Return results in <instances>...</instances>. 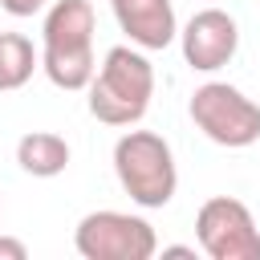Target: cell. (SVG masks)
Returning a JSON list of instances; mask_svg holds the SVG:
<instances>
[{
    "label": "cell",
    "instance_id": "obj_5",
    "mask_svg": "<svg viewBox=\"0 0 260 260\" xmlns=\"http://www.w3.org/2000/svg\"><path fill=\"white\" fill-rule=\"evenodd\" d=\"M73 248L85 260H150L158 252V236L142 215L130 211H89L73 228Z\"/></svg>",
    "mask_w": 260,
    "mask_h": 260
},
{
    "label": "cell",
    "instance_id": "obj_6",
    "mask_svg": "<svg viewBox=\"0 0 260 260\" xmlns=\"http://www.w3.org/2000/svg\"><path fill=\"white\" fill-rule=\"evenodd\" d=\"M195 240L211 260H260V228L248 203L211 195L195 215Z\"/></svg>",
    "mask_w": 260,
    "mask_h": 260
},
{
    "label": "cell",
    "instance_id": "obj_3",
    "mask_svg": "<svg viewBox=\"0 0 260 260\" xmlns=\"http://www.w3.org/2000/svg\"><path fill=\"white\" fill-rule=\"evenodd\" d=\"M114 175H118L122 191L146 211L167 207L179 191L175 150L154 130H126L114 142Z\"/></svg>",
    "mask_w": 260,
    "mask_h": 260
},
{
    "label": "cell",
    "instance_id": "obj_7",
    "mask_svg": "<svg viewBox=\"0 0 260 260\" xmlns=\"http://www.w3.org/2000/svg\"><path fill=\"white\" fill-rule=\"evenodd\" d=\"M179 45H183V61L195 73H215V69H223L236 57V49H240V24L223 8H199L183 24Z\"/></svg>",
    "mask_w": 260,
    "mask_h": 260
},
{
    "label": "cell",
    "instance_id": "obj_13",
    "mask_svg": "<svg viewBox=\"0 0 260 260\" xmlns=\"http://www.w3.org/2000/svg\"><path fill=\"white\" fill-rule=\"evenodd\" d=\"M162 256H195V248H187V244H171V248H162Z\"/></svg>",
    "mask_w": 260,
    "mask_h": 260
},
{
    "label": "cell",
    "instance_id": "obj_10",
    "mask_svg": "<svg viewBox=\"0 0 260 260\" xmlns=\"http://www.w3.org/2000/svg\"><path fill=\"white\" fill-rule=\"evenodd\" d=\"M32 69H41V53L24 32H0V93L28 85Z\"/></svg>",
    "mask_w": 260,
    "mask_h": 260
},
{
    "label": "cell",
    "instance_id": "obj_12",
    "mask_svg": "<svg viewBox=\"0 0 260 260\" xmlns=\"http://www.w3.org/2000/svg\"><path fill=\"white\" fill-rule=\"evenodd\" d=\"M0 260H28L24 240H16V236H0Z\"/></svg>",
    "mask_w": 260,
    "mask_h": 260
},
{
    "label": "cell",
    "instance_id": "obj_11",
    "mask_svg": "<svg viewBox=\"0 0 260 260\" xmlns=\"http://www.w3.org/2000/svg\"><path fill=\"white\" fill-rule=\"evenodd\" d=\"M53 0H0V8L8 16H37L41 8H49Z\"/></svg>",
    "mask_w": 260,
    "mask_h": 260
},
{
    "label": "cell",
    "instance_id": "obj_8",
    "mask_svg": "<svg viewBox=\"0 0 260 260\" xmlns=\"http://www.w3.org/2000/svg\"><path fill=\"white\" fill-rule=\"evenodd\" d=\"M110 12L118 20V28L130 37V45H138L146 53L167 49L179 37V20H175L171 0H110Z\"/></svg>",
    "mask_w": 260,
    "mask_h": 260
},
{
    "label": "cell",
    "instance_id": "obj_2",
    "mask_svg": "<svg viewBox=\"0 0 260 260\" xmlns=\"http://www.w3.org/2000/svg\"><path fill=\"white\" fill-rule=\"evenodd\" d=\"M85 93H89V114L102 126H138L154 98V65L146 49L114 45L102 57Z\"/></svg>",
    "mask_w": 260,
    "mask_h": 260
},
{
    "label": "cell",
    "instance_id": "obj_4",
    "mask_svg": "<svg viewBox=\"0 0 260 260\" xmlns=\"http://www.w3.org/2000/svg\"><path fill=\"white\" fill-rule=\"evenodd\" d=\"M187 114L203 130V138H211L215 146L244 150V146L260 142V106L240 85H228V81L195 85V93L187 102Z\"/></svg>",
    "mask_w": 260,
    "mask_h": 260
},
{
    "label": "cell",
    "instance_id": "obj_9",
    "mask_svg": "<svg viewBox=\"0 0 260 260\" xmlns=\"http://www.w3.org/2000/svg\"><path fill=\"white\" fill-rule=\"evenodd\" d=\"M16 162L32 179H57L69 167V142L53 130H28L16 142Z\"/></svg>",
    "mask_w": 260,
    "mask_h": 260
},
{
    "label": "cell",
    "instance_id": "obj_1",
    "mask_svg": "<svg viewBox=\"0 0 260 260\" xmlns=\"http://www.w3.org/2000/svg\"><path fill=\"white\" fill-rule=\"evenodd\" d=\"M93 4L89 0H53L41 20V69L57 89H85L98 73L93 61Z\"/></svg>",
    "mask_w": 260,
    "mask_h": 260
}]
</instances>
